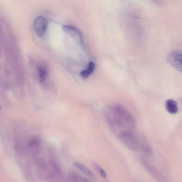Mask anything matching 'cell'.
Segmentation results:
<instances>
[{"label": "cell", "instance_id": "cell-8", "mask_svg": "<svg viewBox=\"0 0 182 182\" xmlns=\"http://www.w3.org/2000/svg\"><path fill=\"white\" fill-rule=\"evenodd\" d=\"M166 108L169 113L175 114L177 113L178 108L177 104L175 100L169 99L166 101Z\"/></svg>", "mask_w": 182, "mask_h": 182}, {"label": "cell", "instance_id": "cell-13", "mask_svg": "<svg viewBox=\"0 0 182 182\" xmlns=\"http://www.w3.org/2000/svg\"><path fill=\"white\" fill-rule=\"evenodd\" d=\"M1 105H0V112H1Z\"/></svg>", "mask_w": 182, "mask_h": 182}, {"label": "cell", "instance_id": "cell-9", "mask_svg": "<svg viewBox=\"0 0 182 182\" xmlns=\"http://www.w3.org/2000/svg\"><path fill=\"white\" fill-rule=\"evenodd\" d=\"M37 70L40 80L41 83H43L46 80L47 77L48 73L47 68L44 65H40L38 67Z\"/></svg>", "mask_w": 182, "mask_h": 182}, {"label": "cell", "instance_id": "cell-5", "mask_svg": "<svg viewBox=\"0 0 182 182\" xmlns=\"http://www.w3.org/2000/svg\"><path fill=\"white\" fill-rule=\"evenodd\" d=\"M47 27V22L42 17H38L35 19L33 24L34 29L38 37H42L46 32Z\"/></svg>", "mask_w": 182, "mask_h": 182}, {"label": "cell", "instance_id": "cell-6", "mask_svg": "<svg viewBox=\"0 0 182 182\" xmlns=\"http://www.w3.org/2000/svg\"><path fill=\"white\" fill-rule=\"evenodd\" d=\"M73 165L76 168L84 173L85 175L91 178V179L94 180H96V176L94 173L84 165L79 162H75L73 163Z\"/></svg>", "mask_w": 182, "mask_h": 182}, {"label": "cell", "instance_id": "cell-4", "mask_svg": "<svg viewBox=\"0 0 182 182\" xmlns=\"http://www.w3.org/2000/svg\"><path fill=\"white\" fill-rule=\"evenodd\" d=\"M166 59L173 67L179 71H182V52L181 51L174 50L169 52L166 55Z\"/></svg>", "mask_w": 182, "mask_h": 182}, {"label": "cell", "instance_id": "cell-3", "mask_svg": "<svg viewBox=\"0 0 182 182\" xmlns=\"http://www.w3.org/2000/svg\"><path fill=\"white\" fill-rule=\"evenodd\" d=\"M63 29L64 32L71 37L78 45L81 47H84L83 34L79 29L68 25H64Z\"/></svg>", "mask_w": 182, "mask_h": 182}, {"label": "cell", "instance_id": "cell-12", "mask_svg": "<svg viewBox=\"0 0 182 182\" xmlns=\"http://www.w3.org/2000/svg\"><path fill=\"white\" fill-rule=\"evenodd\" d=\"M97 168H98V170H99L100 174L101 175L102 177H103L104 178H106L107 175L105 170L103 169H102L99 166H98Z\"/></svg>", "mask_w": 182, "mask_h": 182}, {"label": "cell", "instance_id": "cell-1", "mask_svg": "<svg viewBox=\"0 0 182 182\" xmlns=\"http://www.w3.org/2000/svg\"><path fill=\"white\" fill-rule=\"evenodd\" d=\"M112 118L123 127L134 129L136 127V119L129 111L120 105H116L112 109Z\"/></svg>", "mask_w": 182, "mask_h": 182}, {"label": "cell", "instance_id": "cell-2", "mask_svg": "<svg viewBox=\"0 0 182 182\" xmlns=\"http://www.w3.org/2000/svg\"><path fill=\"white\" fill-rule=\"evenodd\" d=\"M118 137L125 146L132 151H136L139 147L138 137L131 129L124 130L121 132Z\"/></svg>", "mask_w": 182, "mask_h": 182}, {"label": "cell", "instance_id": "cell-7", "mask_svg": "<svg viewBox=\"0 0 182 182\" xmlns=\"http://www.w3.org/2000/svg\"><path fill=\"white\" fill-rule=\"evenodd\" d=\"M142 163L143 165L148 173L151 175V176L156 178L159 180L161 178V176L160 173L158 170L150 164L148 161L145 160V159H142Z\"/></svg>", "mask_w": 182, "mask_h": 182}, {"label": "cell", "instance_id": "cell-10", "mask_svg": "<svg viewBox=\"0 0 182 182\" xmlns=\"http://www.w3.org/2000/svg\"><path fill=\"white\" fill-rule=\"evenodd\" d=\"M95 68V64L92 62H90L88 68L81 72V75L84 78H87L93 73Z\"/></svg>", "mask_w": 182, "mask_h": 182}, {"label": "cell", "instance_id": "cell-11", "mask_svg": "<svg viewBox=\"0 0 182 182\" xmlns=\"http://www.w3.org/2000/svg\"><path fill=\"white\" fill-rule=\"evenodd\" d=\"M70 177L73 181L80 182H89L90 180H87L86 178L79 176V175L74 174L72 175Z\"/></svg>", "mask_w": 182, "mask_h": 182}]
</instances>
